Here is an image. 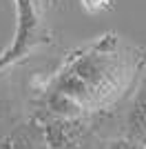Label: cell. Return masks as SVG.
<instances>
[{
  "label": "cell",
  "instance_id": "cell-1",
  "mask_svg": "<svg viewBox=\"0 0 146 149\" xmlns=\"http://www.w3.org/2000/svg\"><path fill=\"white\" fill-rule=\"evenodd\" d=\"M128 127L135 138H146V82L142 85L133 102V109L128 113Z\"/></svg>",
  "mask_w": 146,
  "mask_h": 149
}]
</instances>
